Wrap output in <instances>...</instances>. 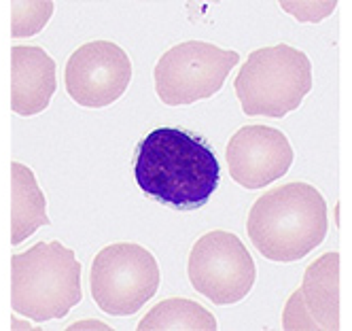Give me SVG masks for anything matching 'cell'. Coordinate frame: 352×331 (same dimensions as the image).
<instances>
[{
  "mask_svg": "<svg viewBox=\"0 0 352 331\" xmlns=\"http://www.w3.org/2000/svg\"><path fill=\"white\" fill-rule=\"evenodd\" d=\"M214 331L217 319L204 306L187 297H170L151 308L138 331Z\"/></svg>",
  "mask_w": 352,
  "mask_h": 331,
  "instance_id": "cell-13",
  "label": "cell"
},
{
  "mask_svg": "<svg viewBox=\"0 0 352 331\" xmlns=\"http://www.w3.org/2000/svg\"><path fill=\"white\" fill-rule=\"evenodd\" d=\"M56 62L43 47L11 49V109L21 117L43 113L56 94Z\"/></svg>",
  "mask_w": 352,
  "mask_h": 331,
  "instance_id": "cell-11",
  "label": "cell"
},
{
  "mask_svg": "<svg viewBox=\"0 0 352 331\" xmlns=\"http://www.w3.org/2000/svg\"><path fill=\"white\" fill-rule=\"evenodd\" d=\"M130 81V56L111 41L81 45L68 58L64 68L68 96L87 109H104L113 105L125 94Z\"/></svg>",
  "mask_w": 352,
  "mask_h": 331,
  "instance_id": "cell-8",
  "label": "cell"
},
{
  "mask_svg": "<svg viewBox=\"0 0 352 331\" xmlns=\"http://www.w3.org/2000/svg\"><path fill=\"white\" fill-rule=\"evenodd\" d=\"M81 297V264L62 242H38L11 257V306L23 319H64Z\"/></svg>",
  "mask_w": 352,
  "mask_h": 331,
  "instance_id": "cell-3",
  "label": "cell"
},
{
  "mask_svg": "<svg viewBox=\"0 0 352 331\" xmlns=\"http://www.w3.org/2000/svg\"><path fill=\"white\" fill-rule=\"evenodd\" d=\"M283 7L287 11H291L293 17H301V21H318L327 15H331V11L336 9V3H297V5H291V3H283Z\"/></svg>",
  "mask_w": 352,
  "mask_h": 331,
  "instance_id": "cell-15",
  "label": "cell"
},
{
  "mask_svg": "<svg viewBox=\"0 0 352 331\" xmlns=\"http://www.w3.org/2000/svg\"><path fill=\"white\" fill-rule=\"evenodd\" d=\"M134 176L146 197L174 211H197L217 191L221 168L206 138L157 127L136 147Z\"/></svg>",
  "mask_w": 352,
  "mask_h": 331,
  "instance_id": "cell-1",
  "label": "cell"
},
{
  "mask_svg": "<svg viewBox=\"0 0 352 331\" xmlns=\"http://www.w3.org/2000/svg\"><path fill=\"white\" fill-rule=\"evenodd\" d=\"M187 274L197 293L225 306L238 303L250 293L257 268L236 234L214 229L193 244Z\"/></svg>",
  "mask_w": 352,
  "mask_h": 331,
  "instance_id": "cell-7",
  "label": "cell"
},
{
  "mask_svg": "<svg viewBox=\"0 0 352 331\" xmlns=\"http://www.w3.org/2000/svg\"><path fill=\"white\" fill-rule=\"evenodd\" d=\"M47 200L34 172L19 162L11 164V242L28 240L38 227L49 225Z\"/></svg>",
  "mask_w": 352,
  "mask_h": 331,
  "instance_id": "cell-12",
  "label": "cell"
},
{
  "mask_svg": "<svg viewBox=\"0 0 352 331\" xmlns=\"http://www.w3.org/2000/svg\"><path fill=\"white\" fill-rule=\"evenodd\" d=\"M240 64L238 51L221 49L204 41L170 47L155 64V92L168 107L193 105L212 98Z\"/></svg>",
  "mask_w": 352,
  "mask_h": 331,
  "instance_id": "cell-6",
  "label": "cell"
},
{
  "mask_svg": "<svg viewBox=\"0 0 352 331\" xmlns=\"http://www.w3.org/2000/svg\"><path fill=\"white\" fill-rule=\"evenodd\" d=\"M248 238L270 261L291 264L310 255L329 232V211L318 189L287 183L265 191L248 213Z\"/></svg>",
  "mask_w": 352,
  "mask_h": 331,
  "instance_id": "cell-2",
  "label": "cell"
},
{
  "mask_svg": "<svg viewBox=\"0 0 352 331\" xmlns=\"http://www.w3.org/2000/svg\"><path fill=\"white\" fill-rule=\"evenodd\" d=\"M13 21H11V34L13 39L21 36H34L41 32L49 17L54 13V3H13L11 5Z\"/></svg>",
  "mask_w": 352,
  "mask_h": 331,
  "instance_id": "cell-14",
  "label": "cell"
},
{
  "mask_svg": "<svg viewBox=\"0 0 352 331\" xmlns=\"http://www.w3.org/2000/svg\"><path fill=\"white\" fill-rule=\"evenodd\" d=\"M234 87L244 115L280 119L312 89L310 58L291 45L257 49L240 66Z\"/></svg>",
  "mask_w": 352,
  "mask_h": 331,
  "instance_id": "cell-4",
  "label": "cell"
},
{
  "mask_svg": "<svg viewBox=\"0 0 352 331\" xmlns=\"http://www.w3.org/2000/svg\"><path fill=\"white\" fill-rule=\"evenodd\" d=\"M160 266L153 253L134 242H117L100 250L89 272L91 297L113 317L136 314L160 289Z\"/></svg>",
  "mask_w": 352,
  "mask_h": 331,
  "instance_id": "cell-5",
  "label": "cell"
},
{
  "mask_svg": "<svg viewBox=\"0 0 352 331\" xmlns=\"http://www.w3.org/2000/svg\"><path fill=\"white\" fill-rule=\"evenodd\" d=\"M283 327L287 331L340 329V253H324L306 268L301 287L287 299Z\"/></svg>",
  "mask_w": 352,
  "mask_h": 331,
  "instance_id": "cell-10",
  "label": "cell"
},
{
  "mask_svg": "<svg viewBox=\"0 0 352 331\" xmlns=\"http://www.w3.org/2000/svg\"><path fill=\"white\" fill-rule=\"evenodd\" d=\"M225 158L238 185L261 189L289 172L295 153L289 138L276 127L244 125L232 136Z\"/></svg>",
  "mask_w": 352,
  "mask_h": 331,
  "instance_id": "cell-9",
  "label": "cell"
}]
</instances>
